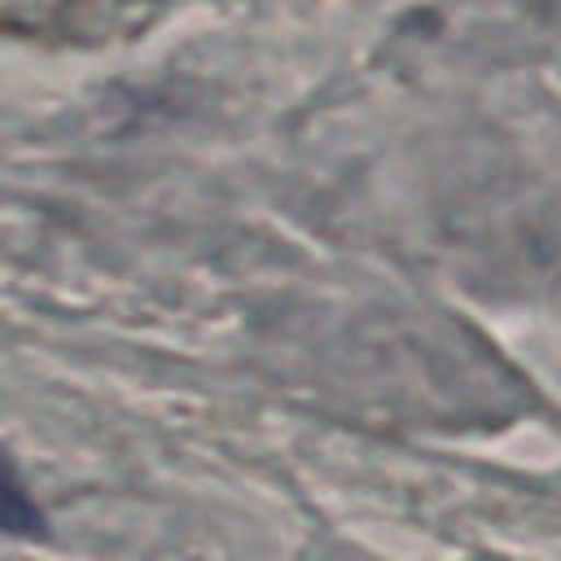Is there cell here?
Wrapping results in <instances>:
<instances>
[{
	"label": "cell",
	"mask_w": 561,
	"mask_h": 561,
	"mask_svg": "<svg viewBox=\"0 0 561 561\" xmlns=\"http://www.w3.org/2000/svg\"><path fill=\"white\" fill-rule=\"evenodd\" d=\"M0 535L13 539H48V517L35 504V495L26 491L13 456L0 447Z\"/></svg>",
	"instance_id": "cell-1"
}]
</instances>
